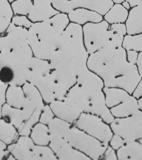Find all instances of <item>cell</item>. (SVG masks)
<instances>
[{
  "label": "cell",
  "instance_id": "obj_1",
  "mask_svg": "<svg viewBox=\"0 0 142 160\" xmlns=\"http://www.w3.org/2000/svg\"><path fill=\"white\" fill-rule=\"evenodd\" d=\"M87 66L102 79L105 87L120 88L131 94L142 79L137 64L128 62L123 47L104 48L90 54Z\"/></svg>",
  "mask_w": 142,
  "mask_h": 160
},
{
  "label": "cell",
  "instance_id": "obj_2",
  "mask_svg": "<svg viewBox=\"0 0 142 160\" xmlns=\"http://www.w3.org/2000/svg\"><path fill=\"white\" fill-rule=\"evenodd\" d=\"M70 23L68 14L60 12L43 22L33 23L28 30V40L34 57L50 61Z\"/></svg>",
  "mask_w": 142,
  "mask_h": 160
},
{
  "label": "cell",
  "instance_id": "obj_3",
  "mask_svg": "<svg viewBox=\"0 0 142 160\" xmlns=\"http://www.w3.org/2000/svg\"><path fill=\"white\" fill-rule=\"evenodd\" d=\"M28 29L10 24L0 37V67H9L15 74L28 71L33 56L28 40Z\"/></svg>",
  "mask_w": 142,
  "mask_h": 160
},
{
  "label": "cell",
  "instance_id": "obj_4",
  "mask_svg": "<svg viewBox=\"0 0 142 160\" xmlns=\"http://www.w3.org/2000/svg\"><path fill=\"white\" fill-rule=\"evenodd\" d=\"M109 26L104 20L83 26L84 43L89 55L104 48L122 47L124 37L111 30Z\"/></svg>",
  "mask_w": 142,
  "mask_h": 160
},
{
  "label": "cell",
  "instance_id": "obj_5",
  "mask_svg": "<svg viewBox=\"0 0 142 160\" xmlns=\"http://www.w3.org/2000/svg\"><path fill=\"white\" fill-rule=\"evenodd\" d=\"M88 52L84 43L83 26L70 22L64 31L52 58L71 60Z\"/></svg>",
  "mask_w": 142,
  "mask_h": 160
},
{
  "label": "cell",
  "instance_id": "obj_6",
  "mask_svg": "<svg viewBox=\"0 0 142 160\" xmlns=\"http://www.w3.org/2000/svg\"><path fill=\"white\" fill-rule=\"evenodd\" d=\"M106 105L115 118L126 117L139 110L138 100L124 89L103 88Z\"/></svg>",
  "mask_w": 142,
  "mask_h": 160
},
{
  "label": "cell",
  "instance_id": "obj_7",
  "mask_svg": "<svg viewBox=\"0 0 142 160\" xmlns=\"http://www.w3.org/2000/svg\"><path fill=\"white\" fill-rule=\"evenodd\" d=\"M65 138L73 147L91 160H100L109 145L101 142L74 126Z\"/></svg>",
  "mask_w": 142,
  "mask_h": 160
},
{
  "label": "cell",
  "instance_id": "obj_8",
  "mask_svg": "<svg viewBox=\"0 0 142 160\" xmlns=\"http://www.w3.org/2000/svg\"><path fill=\"white\" fill-rule=\"evenodd\" d=\"M73 126L108 144L114 134L110 124L99 115L90 113L82 112Z\"/></svg>",
  "mask_w": 142,
  "mask_h": 160
},
{
  "label": "cell",
  "instance_id": "obj_9",
  "mask_svg": "<svg viewBox=\"0 0 142 160\" xmlns=\"http://www.w3.org/2000/svg\"><path fill=\"white\" fill-rule=\"evenodd\" d=\"M114 134L124 139H142V111L138 110L126 117L115 118L110 124Z\"/></svg>",
  "mask_w": 142,
  "mask_h": 160
},
{
  "label": "cell",
  "instance_id": "obj_10",
  "mask_svg": "<svg viewBox=\"0 0 142 160\" xmlns=\"http://www.w3.org/2000/svg\"><path fill=\"white\" fill-rule=\"evenodd\" d=\"M45 106L44 103L26 100L22 109L24 121L18 129L20 136H30L32 128L39 121Z\"/></svg>",
  "mask_w": 142,
  "mask_h": 160
},
{
  "label": "cell",
  "instance_id": "obj_11",
  "mask_svg": "<svg viewBox=\"0 0 142 160\" xmlns=\"http://www.w3.org/2000/svg\"><path fill=\"white\" fill-rule=\"evenodd\" d=\"M49 146L54 151L58 159L91 160L88 156L73 147L65 138L51 137Z\"/></svg>",
  "mask_w": 142,
  "mask_h": 160
},
{
  "label": "cell",
  "instance_id": "obj_12",
  "mask_svg": "<svg viewBox=\"0 0 142 160\" xmlns=\"http://www.w3.org/2000/svg\"><path fill=\"white\" fill-rule=\"evenodd\" d=\"M51 72L49 61L33 57L28 62L27 82L36 86L47 79Z\"/></svg>",
  "mask_w": 142,
  "mask_h": 160
},
{
  "label": "cell",
  "instance_id": "obj_13",
  "mask_svg": "<svg viewBox=\"0 0 142 160\" xmlns=\"http://www.w3.org/2000/svg\"><path fill=\"white\" fill-rule=\"evenodd\" d=\"M59 13L53 7L52 0H33L31 10L28 16L33 23L43 22Z\"/></svg>",
  "mask_w": 142,
  "mask_h": 160
},
{
  "label": "cell",
  "instance_id": "obj_14",
  "mask_svg": "<svg viewBox=\"0 0 142 160\" xmlns=\"http://www.w3.org/2000/svg\"><path fill=\"white\" fill-rule=\"evenodd\" d=\"M49 105L55 117L72 125H74L83 112L64 100H55Z\"/></svg>",
  "mask_w": 142,
  "mask_h": 160
},
{
  "label": "cell",
  "instance_id": "obj_15",
  "mask_svg": "<svg viewBox=\"0 0 142 160\" xmlns=\"http://www.w3.org/2000/svg\"><path fill=\"white\" fill-rule=\"evenodd\" d=\"M64 101L86 112L89 107L90 100L87 93L81 86L76 84L69 90Z\"/></svg>",
  "mask_w": 142,
  "mask_h": 160
},
{
  "label": "cell",
  "instance_id": "obj_16",
  "mask_svg": "<svg viewBox=\"0 0 142 160\" xmlns=\"http://www.w3.org/2000/svg\"><path fill=\"white\" fill-rule=\"evenodd\" d=\"M114 3L111 0H71L70 6L72 10L83 8L94 11L104 16Z\"/></svg>",
  "mask_w": 142,
  "mask_h": 160
},
{
  "label": "cell",
  "instance_id": "obj_17",
  "mask_svg": "<svg viewBox=\"0 0 142 160\" xmlns=\"http://www.w3.org/2000/svg\"><path fill=\"white\" fill-rule=\"evenodd\" d=\"M70 22L82 26L88 23H98L104 20L99 13L83 8H76L68 14Z\"/></svg>",
  "mask_w": 142,
  "mask_h": 160
},
{
  "label": "cell",
  "instance_id": "obj_18",
  "mask_svg": "<svg viewBox=\"0 0 142 160\" xmlns=\"http://www.w3.org/2000/svg\"><path fill=\"white\" fill-rule=\"evenodd\" d=\"M117 151L118 160H142V143L139 141L124 139Z\"/></svg>",
  "mask_w": 142,
  "mask_h": 160
},
{
  "label": "cell",
  "instance_id": "obj_19",
  "mask_svg": "<svg viewBox=\"0 0 142 160\" xmlns=\"http://www.w3.org/2000/svg\"><path fill=\"white\" fill-rule=\"evenodd\" d=\"M125 23L128 34L142 33V3L130 10Z\"/></svg>",
  "mask_w": 142,
  "mask_h": 160
},
{
  "label": "cell",
  "instance_id": "obj_20",
  "mask_svg": "<svg viewBox=\"0 0 142 160\" xmlns=\"http://www.w3.org/2000/svg\"><path fill=\"white\" fill-rule=\"evenodd\" d=\"M1 118L18 129L23 122L22 109L13 107L6 102L1 108Z\"/></svg>",
  "mask_w": 142,
  "mask_h": 160
},
{
  "label": "cell",
  "instance_id": "obj_21",
  "mask_svg": "<svg viewBox=\"0 0 142 160\" xmlns=\"http://www.w3.org/2000/svg\"><path fill=\"white\" fill-rule=\"evenodd\" d=\"M129 11L121 3H114L113 7L103 16L104 20L110 25L117 23H125Z\"/></svg>",
  "mask_w": 142,
  "mask_h": 160
},
{
  "label": "cell",
  "instance_id": "obj_22",
  "mask_svg": "<svg viewBox=\"0 0 142 160\" xmlns=\"http://www.w3.org/2000/svg\"><path fill=\"white\" fill-rule=\"evenodd\" d=\"M26 98L22 86L9 85L6 95L7 103L13 107L22 109Z\"/></svg>",
  "mask_w": 142,
  "mask_h": 160
},
{
  "label": "cell",
  "instance_id": "obj_23",
  "mask_svg": "<svg viewBox=\"0 0 142 160\" xmlns=\"http://www.w3.org/2000/svg\"><path fill=\"white\" fill-rule=\"evenodd\" d=\"M30 137L36 145H49L51 136L48 125L38 122L32 128Z\"/></svg>",
  "mask_w": 142,
  "mask_h": 160
},
{
  "label": "cell",
  "instance_id": "obj_24",
  "mask_svg": "<svg viewBox=\"0 0 142 160\" xmlns=\"http://www.w3.org/2000/svg\"><path fill=\"white\" fill-rule=\"evenodd\" d=\"M14 15L9 0H0V34L6 32Z\"/></svg>",
  "mask_w": 142,
  "mask_h": 160
},
{
  "label": "cell",
  "instance_id": "obj_25",
  "mask_svg": "<svg viewBox=\"0 0 142 160\" xmlns=\"http://www.w3.org/2000/svg\"><path fill=\"white\" fill-rule=\"evenodd\" d=\"M72 125L69 122L55 117L48 126L51 137L65 138L72 127Z\"/></svg>",
  "mask_w": 142,
  "mask_h": 160
},
{
  "label": "cell",
  "instance_id": "obj_26",
  "mask_svg": "<svg viewBox=\"0 0 142 160\" xmlns=\"http://www.w3.org/2000/svg\"><path fill=\"white\" fill-rule=\"evenodd\" d=\"M18 130L2 118L0 120V139L8 145L17 142L19 138Z\"/></svg>",
  "mask_w": 142,
  "mask_h": 160
},
{
  "label": "cell",
  "instance_id": "obj_27",
  "mask_svg": "<svg viewBox=\"0 0 142 160\" xmlns=\"http://www.w3.org/2000/svg\"><path fill=\"white\" fill-rule=\"evenodd\" d=\"M122 47L126 51L133 50L142 52V33L125 36Z\"/></svg>",
  "mask_w": 142,
  "mask_h": 160
},
{
  "label": "cell",
  "instance_id": "obj_28",
  "mask_svg": "<svg viewBox=\"0 0 142 160\" xmlns=\"http://www.w3.org/2000/svg\"><path fill=\"white\" fill-rule=\"evenodd\" d=\"M7 149L16 160H33V151L21 146L17 142L8 145Z\"/></svg>",
  "mask_w": 142,
  "mask_h": 160
},
{
  "label": "cell",
  "instance_id": "obj_29",
  "mask_svg": "<svg viewBox=\"0 0 142 160\" xmlns=\"http://www.w3.org/2000/svg\"><path fill=\"white\" fill-rule=\"evenodd\" d=\"M33 160H57L55 153L50 147L47 146L35 145L33 150Z\"/></svg>",
  "mask_w": 142,
  "mask_h": 160
},
{
  "label": "cell",
  "instance_id": "obj_30",
  "mask_svg": "<svg viewBox=\"0 0 142 160\" xmlns=\"http://www.w3.org/2000/svg\"><path fill=\"white\" fill-rule=\"evenodd\" d=\"M36 86L40 91L44 102L50 104L56 100L55 95L52 89L50 75L46 80L42 82Z\"/></svg>",
  "mask_w": 142,
  "mask_h": 160
},
{
  "label": "cell",
  "instance_id": "obj_31",
  "mask_svg": "<svg viewBox=\"0 0 142 160\" xmlns=\"http://www.w3.org/2000/svg\"><path fill=\"white\" fill-rule=\"evenodd\" d=\"M15 15L28 17L33 6V0H15L11 3Z\"/></svg>",
  "mask_w": 142,
  "mask_h": 160
},
{
  "label": "cell",
  "instance_id": "obj_32",
  "mask_svg": "<svg viewBox=\"0 0 142 160\" xmlns=\"http://www.w3.org/2000/svg\"><path fill=\"white\" fill-rule=\"evenodd\" d=\"M22 87L26 100L44 103L41 94L35 85L27 82Z\"/></svg>",
  "mask_w": 142,
  "mask_h": 160
},
{
  "label": "cell",
  "instance_id": "obj_33",
  "mask_svg": "<svg viewBox=\"0 0 142 160\" xmlns=\"http://www.w3.org/2000/svg\"><path fill=\"white\" fill-rule=\"evenodd\" d=\"M0 81L9 85H13L15 79V73L13 69L9 67H1Z\"/></svg>",
  "mask_w": 142,
  "mask_h": 160
},
{
  "label": "cell",
  "instance_id": "obj_34",
  "mask_svg": "<svg viewBox=\"0 0 142 160\" xmlns=\"http://www.w3.org/2000/svg\"><path fill=\"white\" fill-rule=\"evenodd\" d=\"M33 23L27 16L14 15L11 24L17 27H24L28 29L31 27Z\"/></svg>",
  "mask_w": 142,
  "mask_h": 160
},
{
  "label": "cell",
  "instance_id": "obj_35",
  "mask_svg": "<svg viewBox=\"0 0 142 160\" xmlns=\"http://www.w3.org/2000/svg\"><path fill=\"white\" fill-rule=\"evenodd\" d=\"M55 117V115L50 108V105H46L42 112L39 122L48 125Z\"/></svg>",
  "mask_w": 142,
  "mask_h": 160
},
{
  "label": "cell",
  "instance_id": "obj_36",
  "mask_svg": "<svg viewBox=\"0 0 142 160\" xmlns=\"http://www.w3.org/2000/svg\"><path fill=\"white\" fill-rule=\"evenodd\" d=\"M16 142L31 151H33L36 145L31 138L29 136H20Z\"/></svg>",
  "mask_w": 142,
  "mask_h": 160
},
{
  "label": "cell",
  "instance_id": "obj_37",
  "mask_svg": "<svg viewBox=\"0 0 142 160\" xmlns=\"http://www.w3.org/2000/svg\"><path fill=\"white\" fill-rule=\"evenodd\" d=\"M109 29L117 34L123 37L128 34L125 23H117L110 25Z\"/></svg>",
  "mask_w": 142,
  "mask_h": 160
},
{
  "label": "cell",
  "instance_id": "obj_38",
  "mask_svg": "<svg viewBox=\"0 0 142 160\" xmlns=\"http://www.w3.org/2000/svg\"><path fill=\"white\" fill-rule=\"evenodd\" d=\"M125 140L119 135L114 134L109 142V145L116 151H117L123 146Z\"/></svg>",
  "mask_w": 142,
  "mask_h": 160
},
{
  "label": "cell",
  "instance_id": "obj_39",
  "mask_svg": "<svg viewBox=\"0 0 142 160\" xmlns=\"http://www.w3.org/2000/svg\"><path fill=\"white\" fill-rule=\"evenodd\" d=\"M100 160H118L117 156V151L112 148L108 145L106 151H105L103 156L101 157Z\"/></svg>",
  "mask_w": 142,
  "mask_h": 160
},
{
  "label": "cell",
  "instance_id": "obj_40",
  "mask_svg": "<svg viewBox=\"0 0 142 160\" xmlns=\"http://www.w3.org/2000/svg\"><path fill=\"white\" fill-rule=\"evenodd\" d=\"M9 85L8 84L2 82V81H0V104H1V108L7 102L6 95H7V89H8Z\"/></svg>",
  "mask_w": 142,
  "mask_h": 160
},
{
  "label": "cell",
  "instance_id": "obj_41",
  "mask_svg": "<svg viewBox=\"0 0 142 160\" xmlns=\"http://www.w3.org/2000/svg\"><path fill=\"white\" fill-rule=\"evenodd\" d=\"M139 52L133 50L126 51L127 60L131 64H136L138 62Z\"/></svg>",
  "mask_w": 142,
  "mask_h": 160
},
{
  "label": "cell",
  "instance_id": "obj_42",
  "mask_svg": "<svg viewBox=\"0 0 142 160\" xmlns=\"http://www.w3.org/2000/svg\"><path fill=\"white\" fill-rule=\"evenodd\" d=\"M133 96L138 100L142 97V78L140 81L137 85L134 91L132 93Z\"/></svg>",
  "mask_w": 142,
  "mask_h": 160
},
{
  "label": "cell",
  "instance_id": "obj_43",
  "mask_svg": "<svg viewBox=\"0 0 142 160\" xmlns=\"http://www.w3.org/2000/svg\"><path fill=\"white\" fill-rule=\"evenodd\" d=\"M136 64L140 75L142 78V52L139 53V57Z\"/></svg>",
  "mask_w": 142,
  "mask_h": 160
},
{
  "label": "cell",
  "instance_id": "obj_44",
  "mask_svg": "<svg viewBox=\"0 0 142 160\" xmlns=\"http://www.w3.org/2000/svg\"><path fill=\"white\" fill-rule=\"evenodd\" d=\"M128 1L131 8L142 3V0H128Z\"/></svg>",
  "mask_w": 142,
  "mask_h": 160
},
{
  "label": "cell",
  "instance_id": "obj_45",
  "mask_svg": "<svg viewBox=\"0 0 142 160\" xmlns=\"http://www.w3.org/2000/svg\"><path fill=\"white\" fill-rule=\"evenodd\" d=\"M7 144L2 141H0V151H4L7 149L8 146Z\"/></svg>",
  "mask_w": 142,
  "mask_h": 160
},
{
  "label": "cell",
  "instance_id": "obj_46",
  "mask_svg": "<svg viewBox=\"0 0 142 160\" xmlns=\"http://www.w3.org/2000/svg\"><path fill=\"white\" fill-rule=\"evenodd\" d=\"M122 5L127 10L130 11V10L131 8V6L129 2H128V0L125 1L123 3H122Z\"/></svg>",
  "mask_w": 142,
  "mask_h": 160
},
{
  "label": "cell",
  "instance_id": "obj_47",
  "mask_svg": "<svg viewBox=\"0 0 142 160\" xmlns=\"http://www.w3.org/2000/svg\"><path fill=\"white\" fill-rule=\"evenodd\" d=\"M138 101L139 110L142 111V97L138 99Z\"/></svg>",
  "mask_w": 142,
  "mask_h": 160
},
{
  "label": "cell",
  "instance_id": "obj_48",
  "mask_svg": "<svg viewBox=\"0 0 142 160\" xmlns=\"http://www.w3.org/2000/svg\"><path fill=\"white\" fill-rule=\"evenodd\" d=\"M114 3H121L122 4L123 2L126 0H111Z\"/></svg>",
  "mask_w": 142,
  "mask_h": 160
},
{
  "label": "cell",
  "instance_id": "obj_49",
  "mask_svg": "<svg viewBox=\"0 0 142 160\" xmlns=\"http://www.w3.org/2000/svg\"><path fill=\"white\" fill-rule=\"evenodd\" d=\"M140 141V142H141V143H142V140H140L139 141Z\"/></svg>",
  "mask_w": 142,
  "mask_h": 160
}]
</instances>
